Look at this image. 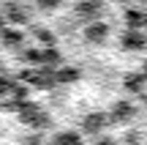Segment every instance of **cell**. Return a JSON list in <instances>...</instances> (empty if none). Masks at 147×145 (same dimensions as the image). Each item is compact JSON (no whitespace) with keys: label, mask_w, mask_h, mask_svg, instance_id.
Instances as JSON below:
<instances>
[{"label":"cell","mask_w":147,"mask_h":145,"mask_svg":"<svg viewBox=\"0 0 147 145\" xmlns=\"http://www.w3.org/2000/svg\"><path fill=\"white\" fill-rule=\"evenodd\" d=\"M16 115H19V120L25 126H30L33 131H41L49 129L52 126V118H49V112L44 107H38L36 101H19V107H16Z\"/></svg>","instance_id":"obj_1"},{"label":"cell","mask_w":147,"mask_h":145,"mask_svg":"<svg viewBox=\"0 0 147 145\" xmlns=\"http://www.w3.org/2000/svg\"><path fill=\"white\" fill-rule=\"evenodd\" d=\"M22 80H25L27 85H33V88H44V91H49V88L57 85V82H55V71L52 69H44V66L22 71Z\"/></svg>","instance_id":"obj_2"},{"label":"cell","mask_w":147,"mask_h":145,"mask_svg":"<svg viewBox=\"0 0 147 145\" xmlns=\"http://www.w3.org/2000/svg\"><path fill=\"white\" fill-rule=\"evenodd\" d=\"M109 33H112V27H109V22H104V19L87 22V25L82 27V38L87 44H93V47H101V44L109 38Z\"/></svg>","instance_id":"obj_3"},{"label":"cell","mask_w":147,"mask_h":145,"mask_svg":"<svg viewBox=\"0 0 147 145\" xmlns=\"http://www.w3.org/2000/svg\"><path fill=\"white\" fill-rule=\"evenodd\" d=\"M106 123H109V115L101 112V110H95V112H87L82 118V134H90V137H101V131L106 129Z\"/></svg>","instance_id":"obj_4"},{"label":"cell","mask_w":147,"mask_h":145,"mask_svg":"<svg viewBox=\"0 0 147 145\" xmlns=\"http://www.w3.org/2000/svg\"><path fill=\"white\" fill-rule=\"evenodd\" d=\"M106 115H109V123H131L136 118V107L131 101H115V107Z\"/></svg>","instance_id":"obj_5"},{"label":"cell","mask_w":147,"mask_h":145,"mask_svg":"<svg viewBox=\"0 0 147 145\" xmlns=\"http://www.w3.org/2000/svg\"><path fill=\"white\" fill-rule=\"evenodd\" d=\"M120 47L125 52H144L147 49V36L142 30H125L120 36Z\"/></svg>","instance_id":"obj_6"},{"label":"cell","mask_w":147,"mask_h":145,"mask_svg":"<svg viewBox=\"0 0 147 145\" xmlns=\"http://www.w3.org/2000/svg\"><path fill=\"white\" fill-rule=\"evenodd\" d=\"M74 11H76V16H79V19H84V25H87V22L101 19L104 5H101V3H76V5H74Z\"/></svg>","instance_id":"obj_7"},{"label":"cell","mask_w":147,"mask_h":145,"mask_svg":"<svg viewBox=\"0 0 147 145\" xmlns=\"http://www.w3.org/2000/svg\"><path fill=\"white\" fill-rule=\"evenodd\" d=\"M22 41H25V33L16 30V27H5V30L0 33V44H3V47H8V49L22 47Z\"/></svg>","instance_id":"obj_8"},{"label":"cell","mask_w":147,"mask_h":145,"mask_svg":"<svg viewBox=\"0 0 147 145\" xmlns=\"http://www.w3.org/2000/svg\"><path fill=\"white\" fill-rule=\"evenodd\" d=\"M79 77H82V71L74 69V66H60V69H55V82H57V85H71Z\"/></svg>","instance_id":"obj_9"},{"label":"cell","mask_w":147,"mask_h":145,"mask_svg":"<svg viewBox=\"0 0 147 145\" xmlns=\"http://www.w3.org/2000/svg\"><path fill=\"white\" fill-rule=\"evenodd\" d=\"M52 145H82V131H74V129L57 131L52 137Z\"/></svg>","instance_id":"obj_10"},{"label":"cell","mask_w":147,"mask_h":145,"mask_svg":"<svg viewBox=\"0 0 147 145\" xmlns=\"http://www.w3.org/2000/svg\"><path fill=\"white\" fill-rule=\"evenodd\" d=\"M123 85H125V91H131V93H144L147 80L142 74H125L123 77Z\"/></svg>","instance_id":"obj_11"},{"label":"cell","mask_w":147,"mask_h":145,"mask_svg":"<svg viewBox=\"0 0 147 145\" xmlns=\"http://www.w3.org/2000/svg\"><path fill=\"white\" fill-rule=\"evenodd\" d=\"M125 25H128V30H139L142 25H147V14H142L136 8H128L125 11Z\"/></svg>","instance_id":"obj_12"},{"label":"cell","mask_w":147,"mask_h":145,"mask_svg":"<svg viewBox=\"0 0 147 145\" xmlns=\"http://www.w3.org/2000/svg\"><path fill=\"white\" fill-rule=\"evenodd\" d=\"M33 36L38 38V44H44V49L57 47V36H55L52 30H47V27H36V30H33Z\"/></svg>","instance_id":"obj_13"},{"label":"cell","mask_w":147,"mask_h":145,"mask_svg":"<svg viewBox=\"0 0 147 145\" xmlns=\"http://www.w3.org/2000/svg\"><path fill=\"white\" fill-rule=\"evenodd\" d=\"M5 14H8V19L11 22H27V11L22 8V5H5Z\"/></svg>","instance_id":"obj_14"},{"label":"cell","mask_w":147,"mask_h":145,"mask_svg":"<svg viewBox=\"0 0 147 145\" xmlns=\"http://www.w3.org/2000/svg\"><path fill=\"white\" fill-rule=\"evenodd\" d=\"M22 58L27 60V63H33L38 69V66H41V49H36V47H30V49H25V52H22Z\"/></svg>","instance_id":"obj_15"},{"label":"cell","mask_w":147,"mask_h":145,"mask_svg":"<svg viewBox=\"0 0 147 145\" xmlns=\"http://www.w3.org/2000/svg\"><path fill=\"white\" fill-rule=\"evenodd\" d=\"M25 145H47V140H44L41 131H30V134L25 137Z\"/></svg>","instance_id":"obj_16"},{"label":"cell","mask_w":147,"mask_h":145,"mask_svg":"<svg viewBox=\"0 0 147 145\" xmlns=\"http://www.w3.org/2000/svg\"><path fill=\"white\" fill-rule=\"evenodd\" d=\"M93 145H117V142L112 140V137H98V140H95Z\"/></svg>","instance_id":"obj_17"},{"label":"cell","mask_w":147,"mask_h":145,"mask_svg":"<svg viewBox=\"0 0 147 145\" xmlns=\"http://www.w3.org/2000/svg\"><path fill=\"white\" fill-rule=\"evenodd\" d=\"M38 8H44V11H52V8H57V3H38Z\"/></svg>","instance_id":"obj_18"},{"label":"cell","mask_w":147,"mask_h":145,"mask_svg":"<svg viewBox=\"0 0 147 145\" xmlns=\"http://www.w3.org/2000/svg\"><path fill=\"white\" fill-rule=\"evenodd\" d=\"M139 74H142L144 80H147V58H144V63H142V71H139Z\"/></svg>","instance_id":"obj_19"},{"label":"cell","mask_w":147,"mask_h":145,"mask_svg":"<svg viewBox=\"0 0 147 145\" xmlns=\"http://www.w3.org/2000/svg\"><path fill=\"white\" fill-rule=\"evenodd\" d=\"M3 30H5V19L0 16V33H3Z\"/></svg>","instance_id":"obj_20"}]
</instances>
